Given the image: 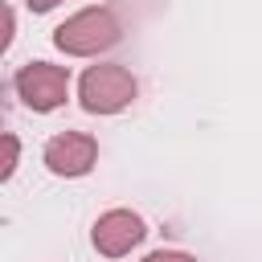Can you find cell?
I'll list each match as a JSON object with an SVG mask.
<instances>
[{
  "instance_id": "1",
  "label": "cell",
  "mask_w": 262,
  "mask_h": 262,
  "mask_svg": "<svg viewBox=\"0 0 262 262\" xmlns=\"http://www.w3.org/2000/svg\"><path fill=\"white\" fill-rule=\"evenodd\" d=\"M119 41V20L115 12L106 8H82L74 12L70 20H61L53 29V45L61 53H74V57H90V53H102Z\"/></svg>"
},
{
  "instance_id": "2",
  "label": "cell",
  "mask_w": 262,
  "mask_h": 262,
  "mask_svg": "<svg viewBox=\"0 0 262 262\" xmlns=\"http://www.w3.org/2000/svg\"><path fill=\"white\" fill-rule=\"evenodd\" d=\"M135 90L139 86H135L131 70H123V66H90L82 74V82H78L82 106L90 115H115V111L131 106L135 102Z\"/></svg>"
},
{
  "instance_id": "3",
  "label": "cell",
  "mask_w": 262,
  "mask_h": 262,
  "mask_svg": "<svg viewBox=\"0 0 262 262\" xmlns=\"http://www.w3.org/2000/svg\"><path fill=\"white\" fill-rule=\"evenodd\" d=\"M16 94L25 98L29 111H53L70 94V74L61 66H49V61H29L16 74Z\"/></svg>"
},
{
  "instance_id": "4",
  "label": "cell",
  "mask_w": 262,
  "mask_h": 262,
  "mask_svg": "<svg viewBox=\"0 0 262 262\" xmlns=\"http://www.w3.org/2000/svg\"><path fill=\"white\" fill-rule=\"evenodd\" d=\"M143 217L131 213V209H111L94 221V250L106 254V258H123L131 254V246L143 242Z\"/></svg>"
},
{
  "instance_id": "5",
  "label": "cell",
  "mask_w": 262,
  "mask_h": 262,
  "mask_svg": "<svg viewBox=\"0 0 262 262\" xmlns=\"http://www.w3.org/2000/svg\"><path fill=\"white\" fill-rule=\"evenodd\" d=\"M94 156H98V143L82 131H61L45 143V164L53 176H86L94 168Z\"/></svg>"
},
{
  "instance_id": "6",
  "label": "cell",
  "mask_w": 262,
  "mask_h": 262,
  "mask_svg": "<svg viewBox=\"0 0 262 262\" xmlns=\"http://www.w3.org/2000/svg\"><path fill=\"white\" fill-rule=\"evenodd\" d=\"M12 168H16V139L4 135V180L12 176Z\"/></svg>"
},
{
  "instance_id": "7",
  "label": "cell",
  "mask_w": 262,
  "mask_h": 262,
  "mask_svg": "<svg viewBox=\"0 0 262 262\" xmlns=\"http://www.w3.org/2000/svg\"><path fill=\"white\" fill-rule=\"evenodd\" d=\"M143 262H196V258H188V254H176V250H156V254H147Z\"/></svg>"
},
{
  "instance_id": "8",
  "label": "cell",
  "mask_w": 262,
  "mask_h": 262,
  "mask_svg": "<svg viewBox=\"0 0 262 262\" xmlns=\"http://www.w3.org/2000/svg\"><path fill=\"white\" fill-rule=\"evenodd\" d=\"M25 4H29L33 12H49V8H53V4H61V0H25Z\"/></svg>"
}]
</instances>
